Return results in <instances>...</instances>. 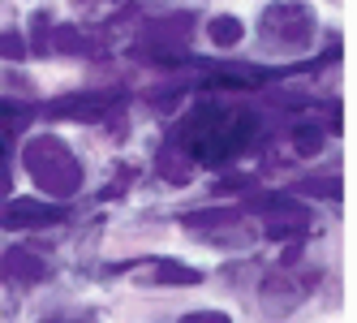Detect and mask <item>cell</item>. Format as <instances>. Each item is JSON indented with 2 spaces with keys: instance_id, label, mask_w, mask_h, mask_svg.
<instances>
[{
  "instance_id": "6da1fadb",
  "label": "cell",
  "mask_w": 357,
  "mask_h": 323,
  "mask_svg": "<svg viewBox=\"0 0 357 323\" xmlns=\"http://www.w3.org/2000/svg\"><path fill=\"white\" fill-rule=\"evenodd\" d=\"M26 168L47 194H73L82 186V164L61 138H35L26 147Z\"/></svg>"
},
{
  "instance_id": "7a4b0ae2",
  "label": "cell",
  "mask_w": 357,
  "mask_h": 323,
  "mask_svg": "<svg viewBox=\"0 0 357 323\" xmlns=\"http://www.w3.org/2000/svg\"><path fill=\"white\" fill-rule=\"evenodd\" d=\"M314 35V17L305 5H271L263 13V39H271L275 47H305Z\"/></svg>"
},
{
  "instance_id": "3957f363",
  "label": "cell",
  "mask_w": 357,
  "mask_h": 323,
  "mask_svg": "<svg viewBox=\"0 0 357 323\" xmlns=\"http://www.w3.org/2000/svg\"><path fill=\"white\" fill-rule=\"evenodd\" d=\"M5 220L9 229H35V225H56L61 220V207L52 203H35V198H13V203L5 207Z\"/></svg>"
},
{
  "instance_id": "277c9868",
  "label": "cell",
  "mask_w": 357,
  "mask_h": 323,
  "mask_svg": "<svg viewBox=\"0 0 357 323\" xmlns=\"http://www.w3.org/2000/svg\"><path fill=\"white\" fill-rule=\"evenodd\" d=\"M5 276L17 280V285H31V280L47 276V263L39 255H26V250H9L5 255Z\"/></svg>"
},
{
  "instance_id": "5b68a950",
  "label": "cell",
  "mask_w": 357,
  "mask_h": 323,
  "mask_svg": "<svg viewBox=\"0 0 357 323\" xmlns=\"http://www.w3.org/2000/svg\"><path fill=\"white\" fill-rule=\"evenodd\" d=\"M207 35H211V43L215 47H233V43H241V35H245V27L237 17H211V27H207Z\"/></svg>"
},
{
  "instance_id": "8992f818",
  "label": "cell",
  "mask_w": 357,
  "mask_h": 323,
  "mask_svg": "<svg viewBox=\"0 0 357 323\" xmlns=\"http://www.w3.org/2000/svg\"><path fill=\"white\" fill-rule=\"evenodd\" d=\"M151 285H198V271L190 267H176V263H160V276Z\"/></svg>"
},
{
  "instance_id": "52a82bcc",
  "label": "cell",
  "mask_w": 357,
  "mask_h": 323,
  "mask_svg": "<svg viewBox=\"0 0 357 323\" xmlns=\"http://www.w3.org/2000/svg\"><path fill=\"white\" fill-rule=\"evenodd\" d=\"M293 138H297V151H305V156H310V151H319V142H323V130H319V126H301Z\"/></svg>"
},
{
  "instance_id": "ba28073f",
  "label": "cell",
  "mask_w": 357,
  "mask_h": 323,
  "mask_svg": "<svg viewBox=\"0 0 357 323\" xmlns=\"http://www.w3.org/2000/svg\"><path fill=\"white\" fill-rule=\"evenodd\" d=\"M181 323H233L224 310H194V315H185Z\"/></svg>"
}]
</instances>
